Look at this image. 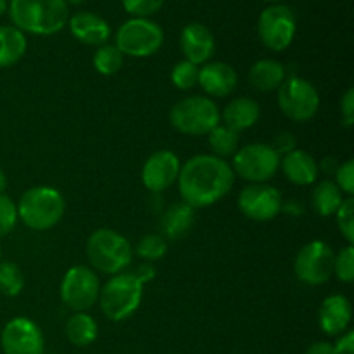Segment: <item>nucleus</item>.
Returning a JSON list of instances; mask_svg holds the SVG:
<instances>
[{"mask_svg":"<svg viewBox=\"0 0 354 354\" xmlns=\"http://www.w3.org/2000/svg\"><path fill=\"white\" fill-rule=\"evenodd\" d=\"M296 14L287 6L266 7L258 19V35L270 50H286L296 37Z\"/></svg>","mask_w":354,"mask_h":354,"instance_id":"obj_9","label":"nucleus"},{"mask_svg":"<svg viewBox=\"0 0 354 354\" xmlns=\"http://www.w3.org/2000/svg\"><path fill=\"white\" fill-rule=\"evenodd\" d=\"M144 296V283L133 273H118L100 287V310L109 320L123 322L138 310Z\"/></svg>","mask_w":354,"mask_h":354,"instance_id":"obj_4","label":"nucleus"},{"mask_svg":"<svg viewBox=\"0 0 354 354\" xmlns=\"http://www.w3.org/2000/svg\"><path fill=\"white\" fill-rule=\"evenodd\" d=\"M171 82L176 88L190 90L199 82V68L189 61H182L173 68Z\"/></svg>","mask_w":354,"mask_h":354,"instance_id":"obj_31","label":"nucleus"},{"mask_svg":"<svg viewBox=\"0 0 354 354\" xmlns=\"http://www.w3.org/2000/svg\"><path fill=\"white\" fill-rule=\"evenodd\" d=\"M26 37L16 26H0V69L14 66L26 54Z\"/></svg>","mask_w":354,"mask_h":354,"instance_id":"obj_23","label":"nucleus"},{"mask_svg":"<svg viewBox=\"0 0 354 354\" xmlns=\"http://www.w3.org/2000/svg\"><path fill=\"white\" fill-rule=\"evenodd\" d=\"M337 227L346 241L353 245L354 242V201L353 197L342 201L341 207L337 209Z\"/></svg>","mask_w":354,"mask_h":354,"instance_id":"obj_33","label":"nucleus"},{"mask_svg":"<svg viewBox=\"0 0 354 354\" xmlns=\"http://www.w3.org/2000/svg\"><path fill=\"white\" fill-rule=\"evenodd\" d=\"M234 169L216 156H194L180 168L178 190L183 203L190 207H207L230 192Z\"/></svg>","mask_w":354,"mask_h":354,"instance_id":"obj_1","label":"nucleus"},{"mask_svg":"<svg viewBox=\"0 0 354 354\" xmlns=\"http://www.w3.org/2000/svg\"><path fill=\"white\" fill-rule=\"evenodd\" d=\"M280 166L287 178L301 187L311 185L318 176V165L315 158L301 149H294L292 152L283 156V159H280Z\"/></svg>","mask_w":354,"mask_h":354,"instance_id":"obj_20","label":"nucleus"},{"mask_svg":"<svg viewBox=\"0 0 354 354\" xmlns=\"http://www.w3.org/2000/svg\"><path fill=\"white\" fill-rule=\"evenodd\" d=\"M258 120L259 106L256 100L249 99V97H237V99L230 100V104H227V107L223 111L225 127L237 131V133L254 127V123Z\"/></svg>","mask_w":354,"mask_h":354,"instance_id":"obj_21","label":"nucleus"},{"mask_svg":"<svg viewBox=\"0 0 354 354\" xmlns=\"http://www.w3.org/2000/svg\"><path fill=\"white\" fill-rule=\"evenodd\" d=\"M209 147L213 149L216 158H228L234 156L239 149V133L230 130L225 124H218L209 131Z\"/></svg>","mask_w":354,"mask_h":354,"instance_id":"obj_27","label":"nucleus"},{"mask_svg":"<svg viewBox=\"0 0 354 354\" xmlns=\"http://www.w3.org/2000/svg\"><path fill=\"white\" fill-rule=\"evenodd\" d=\"M24 287V277L12 261H0V292L7 297L19 296Z\"/></svg>","mask_w":354,"mask_h":354,"instance_id":"obj_29","label":"nucleus"},{"mask_svg":"<svg viewBox=\"0 0 354 354\" xmlns=\"http://www.w3.org/2000/svg\"><path fill=\"white\" fill-rule=\"evenodd\" d=\"M265 2H270V3H277V2H282V0H265Z\"/></svg>","mask_w":354,"mask_h":354,"instance_id":"obj_45","label":"nucleus"},{"mask_svg":"<svg viewBox=\"0 0 354 354\" xmlns=\"http://www.w3.org/2000/svg\"><path fill=\"white\" fill-rule=\"evenodd\" d=\"M342 123L346 128H351L354 123V90L349 88L341 100Z\"/></svg>","mask_w":354,"mask_h":354,"instance_id":"obj_37","label":"nucleus"},{"mask_svg":"<svg viewBox=\"0 0 354 354\" xmlns=\"http://www.w3.org/2000/svg\"><path fill=\"white\" fill-rule=\"evenodd\" d=\"M279 106L289 120L303 123L317 114L320 95L304 78H289L279 86Z\"/></svg>","mask_w":354,"mask_h":354,"instance_id":"obj_10","label":"nucleus"},{"mask_svg":"<svg viewBox=\"0 0 354 354\" xmlns=\"http://www.w3.org/2000/svg\"><path fill=\"white\" fill-rule=\"evenodd\" d=\"M7 9L17 30L41 37L59 33L69 19L64 0H10Z\"/></svg>","mask_w":354,"mask_h":354,"instance_id":"obj_2","label":"nucleus"},{"mask_svg":"<svg viewBox=\"0 0 354 354\" xmlns=\"http://www.w3.org/2000/svg\"><path fill=\"white\" fill-rule=\"evenodd\" d=\"M342 201H344V197H342L341 189L332 180H324V182L318 183L313 190V197H311L315 211L320 216H332V214L337 213Z\"/></svg>","mask_w":354,"mask_h":354,"instance_id":"obj_26","label":"nucleus"},{"mask_svg":"<svg viewBox=\"0 0 354 354\" xmlns=\"http://www.w3.org/2000/svg\"><path fill=\"white\" fill-rule=\"evenodd\" d=\"M7 189V178H6V173L3 169L0 168V194H3V190Z\"/></svg>","mask_w":354,"mask_h":354,"instance_id":"obj_42","label":"nucleus"},{"mask_svg":"<svg viewBox=\"0 0 354 354\" xmlns=\"http://www.w3.org/2000/svg\"><path fill=\"white\" fill-rule=\"evenodd\" d=\"M239 209L254 221H270L282 211V194L266 183H252L239 194Z\"/></svg>","mask_w":354,"mask_h":354,"instance_id":"obj_13","label":"nucleus"},{"mask_svg":"<svg viewBox=\"0 0 354 354\" xmlns=\"http://www.w3.org/2000/svg\"><path fill=\"white\" fill-rule=\"evenodd\" d=\"M7 7H9V2H7V0H0V16H2V14L6 12Z\"/></svg>","mask_w":354,"mask_h":354,"instance_id":"obj_43","label":"nucleus"},{"mask_svg":"<svg viewBox=\"0 0 354 354\" xmlns=\"http://www.w3.org/2000/svg\"><path fill=\"white\" fill-rule=\"evenodd\" d=\"M66 3H75V6H78V3H83L85 0H64Z\"/></svg>","mask_w":354,"mask_h":354,"instance_id":"obj_44","label":"nucleus"},{"mask_svg":"<svg viewBox=\"0 0 354 354\" xmlns=\"http://www.w3.org/2000/svg\"><path fill=\"white\" fill-rule=\"evenodd\" d=\"M86 256L97 272L106 275H118L133 258V248L130 242L111 228H99L86 242Z\"/></svg>","mask_w":354,"mask_h":354,"instance_id":"obj_3","label":"nucleus"},{"mask_svg":"<svg viewBox=\"0 0 354 354\" xmlns=\"http://www.w3.org/2000/svg\"><path fill=\"white\" fill-rule=\"evenodd\" d=\"M306 354H335L334 344H330V342L327 341H318L308 348Z\"/></svg>","mask_w":354,"mask_h":354,"instance_id":"obj_41","label":"nucleus"},{"mask_svg":"<svg viewBox=\"0 0 354 354\" xmlns=\"http://www.w3.org/2000/svg\"><path fill=\"white\" fill-rule=\"evenodd\" d=\"M93 66L104 76L116 75L123 66V54L118 50L116 45H100L93 55Z\"/></svg>","mask_w":354,"mask_h":354,"instance_id":"obj_28","label":"nucleus"},{"mask_svg":"<svg viewBox=\"0 0 354 354\" xmlns=\"http://www.w3.org/2000/svg\"><path fill=\"white\" fill-rule=\"evenodd\" d=\"M199 83L207 95L227 97L237 86V73L225 62H207L199 69Z\"/></svg>","mask_w":354,"mask_h":354,"instance_id":"obj_18","label":"nucleus"},{"mask_svg":"<svg viewBox=\"0 0 354 354\" xmlns=\"http://www.w3.org/2000/svg\"><path fill=\"white\" fill-rule=\"evenodd\" d=\"M17 223V206L10 197L0 194V237L14 230Z\"/></svg>","mask_w":354,"mask_h":354,"instance_id":"obj_34","label":"nucleus"},{"mask_svg":"<svg viewBox=\"0 0 354 354\" xmlns=\"http://www.w3.org/2000/svg\"><path fill=\"white\" fill-rule=\"evenodd\" d=\"M335 176H337V187L341 189V192H346L349 197H353L354 194V161L353 159H349V161H346L344 165H341L337 168V173H335Z\"/></svg>","mask_w":354,"mask_h":354,"instance_id":"obj_36","label":"nucleus"},{"mask_svg":"<svg viewBox=\"0 0 354 354\" xmlns=\"http://www.w3.org/2000/svg\"><path fill=\"white\" fill-rule=\"evenodd\" d=\"M335 354H354V332L348 330L346 334H341L337 342L334 344Z\"/></svg>","mask_w":354,"mask_h":354,"instance_id":"obj_39","label":"nucleus"},{"mask_svg":"<svg viewBox=\"0 0 354 354\" xmlns=\"http://www.w3.org/2000/svg\"><path fill=\"white\" fill-rule=\"evenodd\" d=\"M334 259L335 254L330 245L322 241H313L297 252L294 272L301 282L308 286H322L330 280L334 273Z\"/></svg>","mask_w":354,"mask_h":354,"instance_id":"obj_11","label":"nucleus"},{"mask_svg":"<svg viewBox=\"0 0 354 354\" xmlns=\"http://www.w3.org/2000/svg\"><path fill=\"white\" fill-rule=\"evenodd\" d=\"M334 273L341 282L351 283L354 280V248L351 244L341 249L334 259Z\"/></svg>","mask_w":354,"mask_h":354,"instance_id":"obj_32","label":"nucleus"},{"mask_svg":"<svg viewBox=\"0 0 354 354\" xmlns=\"http://www.w3.org/2000/svg\"><path fill=\"white\" fill-rule=\"evenodd\" d=\"M180 47H182L183 55H185V61L199 66L213 57L216 41H214L209 28L201 23H190L182 30Z\"/></svg>","mask_w":354,"mask_h":354,"instance_id":"obj_16","label":"nucleus"},{"mask_svg":"<svg viewBox=\"0 0 354 354\" xmlns=\"http://www.w3.org/2000/svg\"><path fill=\"white\" fill-rule=\"evenodd\" d=\"M168 251V244H166V239L162 235L158 234H147L138 241L137 244V254L142 259L147 261H158Z\"/></svg>","mask_w":354,"mask_h":354,"instance_id":"obj_30","label":"nucleus"},{"mask_svg":"<svg viewBox=\"0 0 354 354\" xmlns=\"http://www.w3.org/2000/svg\"><path fill=\"white\" fill-rule=\"evenodd\" d=\"M194 218H196V213H194V207H190L189 204H171L165 213V216H162V234L168 239H182L192 228Z\"/></svg>","mask_w":354,"mask_h":354,"instance_id":"obj_24","label":"nucleus"},{"mask_svg":"<svg viewBox=\"0 0 354 354\" xmlns=\"http://www.w3.org/2000/svg\"><path fill=\"white\" fill-rule=\"evenodd\" d=\"M353 318V306L349 299L341 294L328 296L318 313L320 328L327 335H341L348 330Z\"/></svg>","mask_w":354,"mask_h":354,"instance_id":"obj_17","label":"nucleus"},{"mask_svg":"<svg viewBox=\"0 0 354 354\" xmlns=\"http://www.w3.org/2000/svg\"><path fill=\"white\" fill-rule=\"evenodd\" d=\"M3 354H44V334L35 322L24 317L7 322L0 335Z\"/></svg>","mask_w":354,"mask_h":354,"instance_id":"obj_14","label":"nucleus"},{"mask_svg":"<svg viewBox=\"0 0 354 354\" xmlns=\"http://www.w3.org/2000/svg\"><path fill=\"white\" fill-rule=\"evenodd\" d=\"M64 197L52 187H33L26 190L17 204V218L28 228L48 230L61 221L64 214Z\"/></svg>","mask_w":354,"mask_h":354,"instance_id":"obj_5","label":"nucleus"},{"mask_svg":"<svg viewBox=\"0 0 354 354\" xmlns=\"http://www.w3.org/2000/svg\"><path fill=\"white\" fill-rule=\"evenodd\" d=\"M165 35L158 23L145 17H133L120 26L116 33V47L123 55L149 57L161 48Z\"/></svg>","mask_w":354,"mask_h":354,"instance_id":"obj_7","label":"nucleus"},{"mask_svg":"<svg viewBox=\"0 0 354 354\" xmlns=\"http://www.w3.org/2000/svg\"><path fill=\"white\" fill-rule=\"evenodd\" d=\"M169 123L180 133L199 137L207 135L220 124V111L209 97H187L173 106Z\"/></svg>","mask_w":354,"mask_h":354,"instance_id":"obj_6","label":"nucleus"},{"mask_svg":"<svg viewBox=\"0 0 354 354\" xmlns=\"http://www.w3.org/2000/svg\"><path fill=\"white\" fill-rule=\"evenodd\" d=\"M272 147L279 156L280 154L286 156L296 149V138H294V135H290V133H280L279 137L275 138V142H273Z\"/></svg>","mask_w":354,"mask_h":354,"instance_id":"obj_38","label":"nucleus"},{"mask_svg":"<svg viewBox=\"0 0 354 354\" xmlns=\"http://www.w3.org/2000/svg\"><path fill=\"white\" fill-rule=\"evenodd\" d=\"M123 2L124 10L128 14H131L133 17H145L156 14L158 10H161L165 0H121Z\"/></svg>","mask_w":354,"mask_h":354,"instance_id":"obj_35","label":"nucleus"},{"mask_svg":"<svg viewBox=\"0 0 354 354\" xmlns=\"http://www.w3.org/2000/svg\"><path fill=\"white\" fill-rule=\"evenodd\" d=\"M131 273H133V275L137 277L142 283L151 282V280L156 277V270L151 263H144V265H140L137 270H135V272H131Z\"/></svg>","mask_w":354,"mask_h":354,"instance_id":"obj_40","label":"nucleus"},{"mask_svg":"<svg viewBox=\"0 0 354 354\" xmlns=\"http://www.w3.org/2000/svg\"><path fill=\"white\" fill-rule=\"evenodd\" d=\"M69 30L78 41L85 45H104L111 37V28L97 14L82 10L69 17Z\"/></svg>","mask_w":354,"mask_h":354,"instance_id":"obj_19","label":"nucleus"},{"mask_svg":"<svg viewBox=\"0 0 354 354\" xmlns=\"http://www.w3.org/2000/svg\"><path fill=\"white\" fill-rule=\"evenodd\" d=\"M286 80V69L275 59H261L254 62L249 71V82L261 92H272L279 88Z\"/></svg>","mask_w":354,"mask_h":354,"instance_id":"obj_22","label":"nucleus"},{"mask_svg":"<svg viewBox=\"0 0 354 354\" xmlns=\"http://www.w3.org/2000/svg\"><path fill=\"white\" fill-rule=\"evenodd\" d=\"M180 161L171 151H158L142 168V183L151 192H165L178 180Z\"/></svg>","mask_w":354,"mask_h":354,"instance_id":"obj_15","label":"nucleus"},{"mask_svg":"<svg viewBox=\"0 0 354 354\" xmlns=\"http://www.w3.org/2000/svg\"><path fill=\"white\" fill-rule=\"evenodd\" d=\"M0 258H2V249H0Z\"/></svg>","mask_w":354,"mask_h":354,"instance_id":"obj_46","label":"nucleus"},{"mask_svg":"<svg viewBox=\"0 0 354 354\" xmlns=\"http://www.w3.org/2000/svg\"><path fill=\"white\" fill-rule=\"evenodd\" d=\"M97 334H99L97 322L83 311L73 315L66 324V337L69 339L71 344L78 346V348L92 344L97 339Z\"/></svg>","mask_w":354,"mask_h":354,"instance_id":"obj_25","label":"nucleus"},{"mask_svg":"<svg viewBox=\"0 0 354 354\" xmlns=\"http://www.w3.org/2000/svg\"><path fill=\"white\" fill-rule=\"evenodd\" d=\"M280 168V156L268 144H249L237 149L232 169L241 178L252 183H265Z\"/></svg>","mask_w":354,"mask_h":354,"instance_id":"obj_8","label":"nucleus"},{"mask_svg":"<svg viewBox=\"0 0 354 354\" xmlns=\"http://www.w3.org/2000/svg\"><path fill=\"white\" fill-rule=\"evenodd\" d=\"M100 282L92 268L86 266H73L68 270L61 283V299L71 310L85 311L92 308L99 299Z\"/></svg>","mask_w":354,"mask_h":354,"instance_id":"obj_12","label":"nucleus"}]
</instances>
